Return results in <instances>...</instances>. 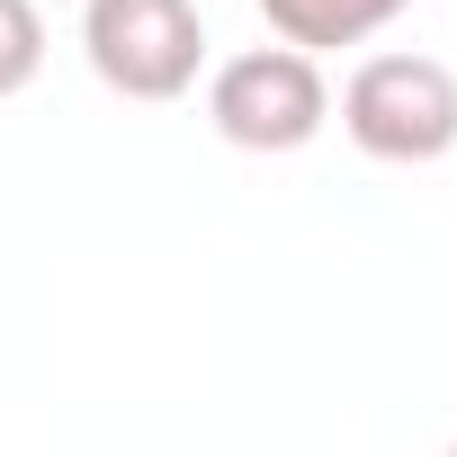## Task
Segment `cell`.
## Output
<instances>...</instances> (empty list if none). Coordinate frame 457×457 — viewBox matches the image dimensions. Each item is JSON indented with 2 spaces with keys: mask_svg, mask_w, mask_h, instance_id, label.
<instances>
[{
  "mask_svg": "<svg viewBox=\"0 0 457 457\" xmlns=\"http://www.w3.org/2000/svg\"><path fill=\"white\" fill-rule=\"evenodd\" d=\"M341 135L395 170L448 162L457 153V72L439 54H368L341 81Z\"/></svg>",
  "mask_w": 457,
  "mask_h": 457,
  "instance_id": "1",
  "label": "cell"
},
{
  "mask_svg": "<svg viewBox=\"0 0 457 457\" xmlns=\"http://www.w3.org/2000/svg\"><path fill=\"white\" fill-rule=\"evenodd\" d=\"M206 126L234 153H305L332 126V81L296 46H243L206 72Z\"/></svg>",
  "mask_w": 457,
  "mask_h": 457,
  "instance_id": "2",
  "label": "cell"
},
{
  "mask_svg": "<svg viewBox=\"0 0 457 457\" xmlns=\"http://www.w3.org/2000/svg\"><path fill=\"white\" fill-rule=\"evenodd\" d=\"M81 54L117 99L170 108L206 72V19L197 0H81Z\"/></svg>",
  "mask_w": 457,
  "mask_h": 457,
  "instance_id": "3",
  "label": "cell"
},
{
  "mask_svg": "<svg viewBox=\"0 0 457 457\" xmlns=\"http://www.w3.org/2000/svg\"><path fill=\"white\" fill-rule=\"evenodd\" d=\"M412 10V0H261V19H270V37L278 46H296V54H341V46H368L377 28H395Z\"/></svg>",
  "mask_w": 457,
  "mask_h": 457,
  "instance_id": "4",
  "label": "cell"
},
{
  "mask_svg": "<svg viewBox=\"0 0 457 457\" xmlns=\"http://www.w3.org/2000/svg\"><path fill=\"white\" fill-rule=\"evenodd\" d=\"M46 72V10L37 0H0V99H19Z\"/></svg>",
  "mask_w": 457,
  "mask_h": 457,
  "instance_id": "5",
  "label": "cell"
},
{
  "mask_svg": "<svg viewBox=\"0 0 457 457\" xmlns=\"http://www.w3.org/2000/svg\"><path fill=\"white\" fill-rule=\"evenodd\" d=\"M448 457H457V439H448Z\"/></svg>",
  "mask_w": 457,
  "mask_h": 457,
  "instance_id": "6",
  "label": "cell"
}]
</instances>
